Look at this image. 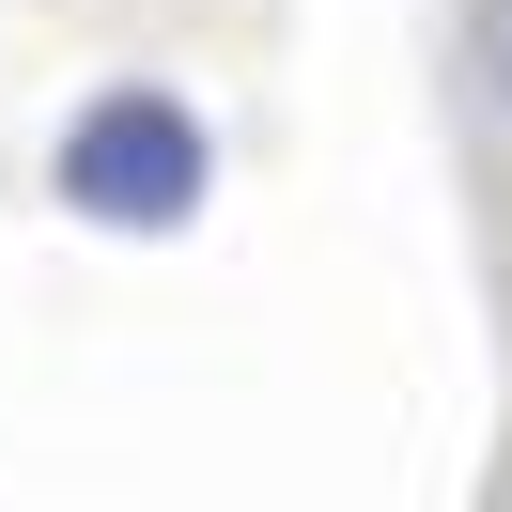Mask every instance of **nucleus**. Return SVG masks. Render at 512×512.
<instances>
[{
	"mask_svg": "<svg viewBox=\"0 0 512 512\" xmlns=\"http://www.w3.org/2000/svg\"><path fill=\"white\" fill-rule=\"evenodd\" d=\"M47 187H63V218H94V233H187L202 187H218V140H202L187 94L109 78V94L47 140Z\"/></svg>",
	"mask_w": 512,
	"mask_h": 512,
	"instance_id": "f257e3e1",
	"label": "nucleus"
},
{
	"mask_svg": "<svg viewBox=\"0 0 512 512\" xmlns=\"http://www.w3.org/2000/svg\"><path fill=\"white\" fill-rule=\"evenodd\" d=\"M481 63H497V94H512V0H481Z\"/></svg>",
	"mask_w": 512,
	"mask_h": 512,
	"instance_id": "f03ea898",
	"label": "nucleus"
}]
</instances>
